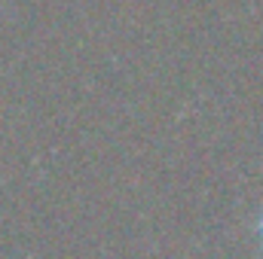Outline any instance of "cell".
<instances>
[{"mask_svg": "<svg viewBox=\"0 0 263 259\" xmlns=\"http://www.w3.org/2000/svg\"><path fill=\"white\" fill-rule=\"evenodd\" d=\"M257 235H260V244H263V213H260V220H257Z\"/></svg>", "mask_w": 263, "mask_h": 259, "instance_id": "1", "label": "cell"}]
</instances>
